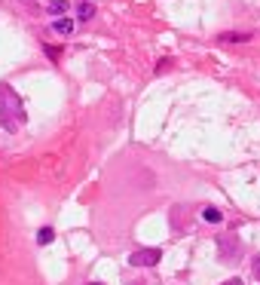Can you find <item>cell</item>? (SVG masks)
<instances>
[{
	"mask_svg": "<svg viewBox=\"0 0 260 285\" xmlns=\"http://www.w3.org/2000/svg\"><path fill=\"white\" fill-rule=\"evenodd\" d=\"M0 123H3V129H9V132H16V129L25 126V108H21V98L6 83H0Z\"/></svg>",
	"mask_w": 260,
	"mask_h": 285,
	"instance_id": "6da1fadb",
	"label": "cell"
},
{
	"mask_svg": "<svg viewBox=\"0 0 260 285\" xmlns=\"http://www.w3.org/2000/svg\"><path fill=\"white\" fill-rule=\"evenodd\" d=\"M218 255H220L223 264H233V261L242 255V239L236 236V233H223L218 239Z\"/></svg>",
	"mask_w": 260,
	"mask_h": 285,
	"instance_id": "7a4b0ae2",
	"label": "cell"
},
{
	"mask_svg": "<svg viewBox=\"0 0 260 285\" xmlns=\"http://www.w3.org/2000/svg\"><path fill=\"white\" fill-rule=\"evenodd\" d=\"M160 261H162L160 248H138V252L129 255V264L132 267H153V264H160Z\"/></svg>",
	"mask_w": 260,
	"mask_h": 285,
	"instance_id": "3957f363",
	"label": "cell"
},
{
	"mask_svg": "<svg viewBox=\"0 0 260 285\" xmlns=\"http://www.w3.org/2000/svg\"><path fill=\"white\" fill-rule=\"evenodd\" d=\"M92 16H95V3H89V0H80V3H77V19L89 22Z\"/></svg>",
	"mask_w": 260,
	"mask_h": 285,
	"instance_id": "277c9868",
	"label": "cell"
},
{
	"mask_svg": "<svg viewBox=\"0 0 260 285\" xmlns=\"http://www.w3.org/2000/svg\"><path fill=\"white\" fill-rule=\"evenodd\" d=\"M52 31L61 34V37H67V34L74 31V19H55V22H52Z\"/></svg>",
	"mask_w": 260,
	"mask_h": 285,
	"instance_id": "5b68a950",
	"label": "cell"
},
{
	"mask_svg": "<svg viewBox=\"0 0 260 285\" xmlns=\"http://www.w3.org/2000/svg\"><path fill=\"white\" fill-rule=\"evenodd\" d=\"M67 9H71V3H67V0H49L46 13H49V16H64Z\"/></svg>",
	"mask_w": 260,
	"mask_h": 285,
	"instance_id": "8992f818",
	"label": "cell"
},
{
	"mask_svg": "<svg viewBox=\"0 0 260 285\" xmlns=\"http://www.w3.org/2000/svg\"><path fill=\"white\" fill-rule=\"evenodd\" d=\"M202 218H205L208 224H220V221H223V215H220V209L205 206V209H202Z\"/></svg>",
	"mask_w": 260,
	"mask_h": 285,
	"instance_id": "52a82bcc",
	"label": "cell"
},
{
	"mask_svg": "<svg viewBox=\"0 0 260 285\" xmlns=\"http://www.w3.org/2000/svg\"><path fill=\"white\" fill-rule=\"evenodd\" d=\"M218 40H223V43H245V40H251V34H220Z\"/></svg>",
	"mask_w": 260,
	"mask_h": 285,
	"instance_id": "ba28073f",
	"label": "cell"
},
{
	"mask_svg": "<svg viewBox=\"0 0 260 285\" xmlns=\"http://www.w3.org/2000/svg\"><path fill=\"white\" fill-rule=\"evenodd\" d=\"M52 239H55V233H52V227H43V230L37 233V242H40V245H49Z\"/></svg>",
	"mask_w": 260,
	"mask_h": 285,
	"instance_id": "9c48e42d",
	"label": "cell"
},
{
	"mask_svg": "<svg viewBox=\"0 0 260 285\" xmlns=\"http://www.w3.org/2000/svg\"><path fill=\"white\" fill-rule=\"evenodd\" d=\"M254 276H257V279H260V255H257V258H254Z\"/></svg>",
	"mask_w": 260,
	"mask_h": 285,
	"instance_id": "30bf717a",
	"label": "cell"
},
{
	"mask_svg": "<svg viewBox=\"0 0 260 285\" xmlns=\"http://www.w3.org/2000/svg\"><path fill=\"white\" fill-rule=\"evenodd\" d=\"M223 285H242V279H230V282H223Z\"/></svg>",
	"mask_w": 260,
	"mask_h": 285,
	"instance_id": "8fae6325",
	"label": "cell"
},
{
	"mask_svg": "<svg viewBox=\"0 0 260 285\" xmlns=\"http://www.w3.org/2000/svg\"><path fill=\"white\" fill-rule=\"evenodd\" d=\"M89 285H101V282H89Z\"/></svg>",
	"mask_w": 260,
	"mask_h": 285,
	"instance_id": "7c38bea8",
	"label": "cell"
},
{
	"mask_svg": "<svg viewBox=\"0 0 260 285\" xmlns=\"http://www.w3.org/2000/svg\"><path fill=\"white\" fill-rule=\"evenodd\" d=\"M135 285H144V282H135Z\"/></svg>",
	"mask_w": 260,
	"mask_h": 285,
	"instance_id": "4fadbf2b",
	"label": "cell"
}]
</instances>
